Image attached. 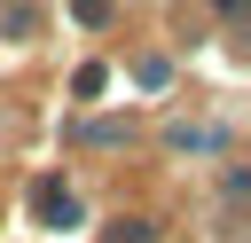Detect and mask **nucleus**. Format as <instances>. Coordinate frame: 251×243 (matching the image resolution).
Masks as SVG:
<instances>
[{
	"label": "nucleus",
	"mask_w": 251,
	"mask_h": 243,
	"mask_svg": "<svg viewBox=\"0 0 251 243\" xmlns=\"http://www.w3.org/2000/svg\"><path fill=\"white\" fill-rule=\"evenodd\" d=\"M110 243H149V227H141V219H126V227H118Z\"/></svg>",
	"instance_id": "f257e3e1"
}]
</instances>
